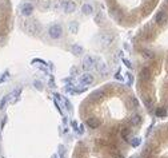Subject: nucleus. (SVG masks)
Wrapping results in <instances>:
<instances>
[{"label": "nucleus", "mask_w": 168, "mask_h": 158, "mask_svg": "<svg viewBox=\"0 0 168 158\" xmlns=\"http://www.w3.org/2000/svg\"><path fill=\"white\" fill-rule=\"evenodd\" d=\"M61 32H63V29H61V27L59 24H52L48 29V34L52 39H59L61 36Z\"/></svg>", "instance_id": "obj_1"}, {"label": "nucleus", "mask_w": 168, "mask_h": 158, "mask_svg": "<svg viewBox=\"0 0 168 158\" xmlns=\"http://www.w3.org/2000/svg\"><path fill=\"white\" fill-rule=\"evenodd\" d=\"M79 83L84 86H88V85H92L93 83V75L90 73H84L83 75H80L79 78Z\"/></svg>", "instance_id": "obj_2"}, {"label": "nucleus", "mask_w": 168, "mask_h": 158, "mask_svg": "<svg viewBox=\"0 0 168 158\" xmlns=\"http://www.w3.org/2000/svg\"><path fill=\"white\" fill-rule=\"evenodd\" d=\"M95 67V59L92 56H85L83 60V70L84 71H91Z\"/></svg>", "instance_id": "obj_3"}, {"label": "nucleus", "mask_w": 168, "mask_h": 158, "mask_svg": "<svg viewBox=\"0 0 168 158\" xmlns=\"http://www.w3.org/2000/svg\"><path fill=\"white\" fill-rule=\"evenodd\" d=\"M20 12L24 16H31L32 12H33V6H32L31 3H24L20 8Z\"/></svg>", "instance_id": "obj_4"}, {"label": "nucleus", "mask_w": 168, "mask_h": 158, "mask_svg": "<svg viewBox=\"0 0 168 158\" xmlns=\"http://www.w3.org/2000/svg\"><path fill=\"white\" fill-rule=\"evenodd\" d=\"M100 119L99 118H96V117H91V118H88L87 119V125L90 126L91 129H98L99 126H100Z\"/></svg>", "instance_id": "obj_5"}, {"label": "nucleus", "mask_w": 168, "mask_h": 158, "mask_svg": "<svg viewBox=\"0 0 168 158\" xmlns=\"http://www.w3.org/2000/svg\"><path fill=\"white\" fill-rule=\"evenodd\" d=\"M167 19H168L167 14H165L164 11H159L156 14V18H155V20H156L157 24H164L165 22H167Z\"/></svg>", "instance_id": "obj_6"}, {"label": "nucleus", "mask_w": 168, "mask_h": 158, "mask_svg": "<svg viewBox=\"0 0 168 158\" xmlns=\"http://www.w3.org/2000/svg\"><path fill=\"white\" fill-rule=\"evenodd\" d=\"M75 9H76V4L73 3V1L68 0V1H65V3H64V11H65L67 14H72Z\"/></svg>", "instance_id": "obj_7"}, {"label": "nucleus", "mask_w": 168, "mask_h": 158, "mask_svg": "<svg viewBox=\"0 0 168 158\" xmlns=\"http://www.w3.org/2000/svg\"><path fill=\"white\" fill-rule=\"evenodd\" d=\"M20 93H21V88H16L15 91H12V93L8 95V101H9L11 103H15L16 101H18V98H19V95H20Z\"/></svg>", "instance_id": "obj_8"}, {"label": "nucleus", "mask_w": 168, "mask_h": 158, "mask_svg": "<svg viewBox=\"0 0 168 158\" xmlns=\"http://www.w3.org/2000/svg\"><path fill=\"white\" fill-rule=\"evenodd\" d=\"M149 78H151V70L148 67H144L140 71V79L144 80V82H147V80H149Z\"/></svg>", "instance_id": "obj_9"}, {"label": "nucleus", "mask_w": 168, "mask_h": 158, "mask_svg": "<svg viewBox=\"0 0 168 158\" xmlns=\"http://www.w3.org/2000/svg\"><path fill=\"white\" fill-rule=\"evenodd\" d=\"M112 35H108V34H103V35L99 36V42L103 44H110L112 42Z\"/></svg>", "instance_id": "obj_10"}, {"label": "nucleus", "mask_w": 168, "mask_h": 158, "mask_svg": "<svg viewBox=\"0 0 168 158\" xmlns=\"http://www.w3.org/2000/svg\"><path fill=\"white\" fill-rule=\"evenodd\" d=\"M130 122H131V125L137 126V125H140V122H142V117H140L139 114H135V115H132V117H131Z\"/></svg>", "instance_id": "obj_11"}, {"label": "nucleus", "mask_w": 168, "mask_h": 158, "mask_svg": "<svg viewBox=\"0 0 168 158\" xmlns=\"http://www.w3.org/2000/svg\"><path fill=\"white\" fill-rule=\"evenodd\" d=\"M68 29H70L71 34H76L79 31V24L78 22H71L70 24H68Z\"/></svg>", "instance_id": "obj_12"}, {"label": "nucleus", "mask_w": 168, "mask_h": 158, "mask_svg": "<svg viewBox=\"0 0 168 158\" xmlns=\"http://www.w3.org/2000/svg\"><path fill=\"white\" fill-rule=\"evenodd\" d=\"M81 12H83L84 15H91L93 12L92 6H90V4H83V7H81Z\"/></svg>", "instance_id": "obj_13"}, {"label": "nucleus", "mask_w": 168, "mask_h": 158, "mask_svg": "<svg viewBox=\"0 0 168 158\" xmlns=\"http://www.w3.org/2000/svg\"><path fill=\"white\" fill-rule=\"evenodd\" d=\"M98 70L100 71V74H103V75H105V74L108 73V68H107V66L103 63L100 59H99V65H98Z\"/></svg>", "instance_id": "obj_14"}, {"label": "nucleus", "mask_w": 168, "mask_h": 158, "mask_svg": "<svg viewBox=\"0 0 168 158\" xmlns=\"http://www.w3.org/2000/svg\"><path fill=\"white\" fill-rule=\"evenodd\" d=\"M155 114H156V117H159V118H164L165 115H167V110H165L164 107H157Z\"/></svg>", "instance_id": "obj_15"}, {"label": "nucleus", "mask_w": 168, "mask_h": 158, "mask_svg": "<svg viewBox=\"0 0 168 158\" xmlns=\"http://www.w3.org/2000/svg\"><path fill=\"white\" fill-rule=\"evenodd\" d=\"M128 106H130V108H135L139 106V101L136 99L135 97H131L130 101H128Z\"/></svg>", "instance_id": "obj_16"}, {"label": "nucleus", "mask_w": 168, "mask_h": 158, "mask_svg": "<svg viewBox=\"0 0 168 158\" xmlns=\"http://www.w3.org/2000/svg\"><path fill=\"white\" fill-rule=\"evenodd\" d=\"M72 52L75 54L76 56H79L83 54V48H81V46H79V44H75V46H72Z\"/></svg>", "instance_id": "obj_17"}, {"label": "nucleus", "mask_w": 168, "mask_h": 158, "mask_svg": "<svg viewBox=\"0 0 168 158\" xmlns=\"http://www.w3.org/2000/svg\"><path fill=\"white\" fill-rule=\"evenodd\" d=\"M27 27H28V29L29 31H31V32H33V34H36L38 32V24L35 23V22H32V23H28L27 24Z\"/></svg>", "instance_id": "obj_18"}, {"label": "nucleus", "mask_w": 168, "mask_h": 158, "mask_svg": "<svg viewBox=\"0 0 168 158\" xmlns=\"http://www.w3.org/2000/svg\"><path fill=\"white\" fill-rule=\"evenodd\" d=\"M104 97V90H102V88H100V90H96L95 93L92 94V98H96V99H100V98H103Z\"/></svg>", "instance_id": "obj_19"}, {"label": "nucleus", "mask_w": 168, "mask_h": 158, "mask_svg": "<svg viewBox=\"0 0 168 158\" xmlns=\"http://www.w3.org/2000/svg\"><path fill=\"white\" fill-rule=\"evenodd\" d=\"M130 135H131V129H130V127H124V129H123V131H122V137H123V139L127 141Z\"/></svg>", "instance_id": "obj_20"}, {"label": "nucleus", "mask_w": 168, "mask_h": 158, "mask_svg": "<svg viewBox=\"0 0 168 158\" xmlns=\"http://www.w3.org/2000/svg\"><path fill=\"white\" fill-rule=\"evenodd\" d=\"M143 55H144L145 58H148V59H154L155 58V54L152 52V51H149V50H144L143 51Z\"/></svg>", "instance_id": "obj_21"}, {"label": "nucleus", "mask_w": 168, "mask_h": 158, "mask_svg": "<svg viewBox=\"0 0 168 158\" xmlns=\"http://www.w3.org/2000/svg\"><path fill=\"white\" fill-rule=\"evenodd\" d=\"M7 102H8V95H7V97H3V99L0 101V110H4V108H6Z\"/></svg>", "instance_id": "obj_22"}, {"label": "nucleus", "mask_w": 168, "mask_h": 158, "mask_svg": "<svg viewBox=\"0 0 168 158\" xmlns=\"http://www.w3.org/2000/svg\"><path fill=\"white\" fill-rule=\"evenodd\" d=\"M144 105L147 106L148 108H151L152 106H154V101L151 99V98H147V97H145V98H144Z\"/></svg>", "instance_id": "obj_23"}, {"label": "nucleus", "mask_w": 168, "mask_h": 158, "mask_svg": "<svg viewBox=\"0 0 168 158\" xmlns=\"http://www.w3.org/2000/svg\"><path fill=\"white\" fill-rule=\"evenodd\" d=\"M140 144H142V139H140V138H133L132 142H131V145H132L133 147H137Z\"/></svg>", "instance_id": "obj_24"}, {"label": "nucleus", "mask_w": 168, "mask_h": 158, "mask_svg": "<svg viewBox=\"0 0 168 158\" xmlns=\"http://www.w3.org/2000/svg\"><path fill=\"white\" fill-rule=\"evenodd\" d=\"M7 78H8V71H6V73H4L3 75L0 76V83H3V82H4V80H6Z\"/></svg>", "instance_id": "obj_25"}, {"label": "nucleus", "mask_w": 168, "mask_h": 158, "mask_svg": "<svg viewBox=\"0 0 168 158\" xmlns=\"http://www.w3.org/2000/svg\"><path fill=\"white\" fill-rule=\"evenodd\" d=\"M61 101H63V102H64V105H65V106H67V107H65V108H67V110H71V103H70V102H68V101H67V99H65V98H61Z\"/></svg>", "instance_id": "obj_26"}, {"label": "nucleus", "mask_w": 168, "mask_h": 158, "mask_svg": "<svg viewBox=\"0 0 168 158\" xmlns=\"http://www.w3.org/2000/svg\"><path fill=\"white\" fill-rule=\"evenodd\" d=\"M127 79H128V85H132L133 78H132V74L131 73H127Z\"/></svg>", "instance_id": "obj_27"}, {"label": "nucleus", "mask_w": 168, "mask_h": 158, "mask_svg": "<svg viewBox=\"0 0 168 158\" xmlns=\"http://www.w3.org/2000/svg\"><path fill=\"white\" fill-rule=\"evenodd\" d=\"M123 62H124V65L127 66L128 68H131V67H132V65H131V62H130V60H127V59H123Z\"/></svg>", "instance_id": "obj_28"}, {"label": "nucleus", "mask_w": 168, "mask_h": 158, "mask_svg": "<svg viewBox=\"0 0 168 158\" xmlns=\"http://www.w3.org/2000/svg\"><path fill=\"white\" fill-rule=\"evenodd\" d=\"M35 86H36V88H38V90H43V85H41L40 82H35Z\"/></svg>", "instance_id": "obj_29"}, {"label": "nucleus", "mask_w": 168, "mask_h": 158, "mask_svg": "<svg viewBox=\"0 0 168 158\" xmlns=\"http://www.w3.org/2000/svg\"><path fill=\"white\" fill-rule=\"evenodd\" d=\"M100 19H102V15L99 14L98 16H96V23H98V24H100V23H102V22H100Z\"/></svg>", "instance_id": "obj_30"}, {"label": "nucleus", "mask_w": 168, "mask_h": 158, "mask_svg": "<svg viewBox=\"0 0 168 158\" xmlns=\"http://www.w3.org/2000/svg\"><path fill=\"white\" fill-rule=\"evenodd\" d=\"M7 6V0H0V7Z\"/></svg>", "instance_id": "obj_31"}, {"label": "nucleus", "mask_w": 168, "mask_h": 158, "mask_svg": "<svg viewBox=\"0 0 168 158\" xmlns=\"http://www.w3.org/2000/svg\"><path fill=\"white\" fill-rule=\"evenodd\" d=\"M4 40H6V38H4V35H0V46L4 43Z\"/></svg>", "instance_id": "obj_32"}, {"label": "nucleus", "mask_w": 168, "mask_h": 158, "mask_svg": "<svg viewBox=\"0 0 168 158\" xmlns=\"http://www.w3.org/2000/svg\"><path fill=\"white\" fill-rule=\"evenodd\" d=\"M115 158H123V157L119 154V153H116V157H115Z\"/></svg>", "instance_id": "obj_33"}, {"label": "nucleus", "mask_w": 168, "mask_h": 158, "mask_svg": "<svg viewBox=\"0 0 168 158\" xmlns=\"http://www.w3.org/2000/svg\"><path fill=\"white\" fill-rule=\"evenodd\" d=\"M52 158H59V155H58V154H53V155H52Z\"/></svg>", "instance_id": "obj_34"}, {"label": "nucleus", "mask_w": 168, "mask_h": 158, "mask_svg": "<svg viewBox=\"0 0 168 158\" xmlns=\"http://www.w3.org/2000/svg\"><path fill=\"white\" fill-rule=\"evenodd\" d=\"M167 1H168V0H167Z\"/></svg>", "instance_id": "obj_35"}]
</instances>
